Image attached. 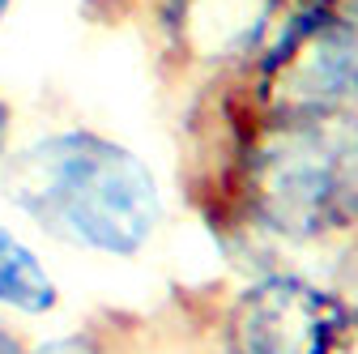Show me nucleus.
I'll list each match as a JSON object with an SVG mask.
<instances>
[{
  "label": "nucleus",
  "mask_w": 358,
  "mask_h": 354,
  "mask_svg": "<svg viewBox=\"0 0 358 354\" xmlns=\"http://www.w3.org/2000/svg\"><path fill=\"white\" fill-rule=\"evenodd\" d=\"M201 213L222 231L290 248L354 239L358 111L260 115L248 103L227 175Z\"/></svg>",
  "instance_id": "nucleus-1"
},
{
  "label": "nucleus",
  "mask_w": 358,
  "mask_h": 354,
  "mask_svg": "<svg viewBox=\"0 0 358 354\" xmlns=\"http://www.w3.org/2000/svg\"><path fill=\"white\" fill-rule=\"evenodd\" d=\"M0 192L48 239L111 260L141 256L166 213L150 162L94 128H60L5 154Z\"/></svg>",
  "instance_id": "nucleus-2"
},
{
  "label": "nucleus",
  "mask_w": 358,
  "mask_h": 354,
  "mask_svg": "<svg viewBox=\"0 0 358 354\" xmlns=\"http://www.w3.org/2000/svg\"><path fill=\"white\" fill-rule=\"evenodd\" d=\"M239 85L260 115L358 111V0H290Z\"/></svg>",
  "instance_id": "nucleus-3"
},
{
  "label": "nucleus",
  "mask_w": 358,
  "mask_h": 354,
  "mask_svg": "<svg viewBox=\"0 0 358 354\" xmlns=\"http://www.w3.org/2000/svg\"><path fill=\"white\" fill-rule=\"evenodd\" d=\"M286 5L290 0H150L145 13L162 69L205 85L243 73L278 30Z\"/></svg>",
  "instance_id": "nucleus-4"
},
{
  "label": "nucleus",
  "mask_w": 358,
  "mask_h": 354,
  "mask_svg": "<svg viewBox=\"0 0 358 354\" xmlns=\"http://www.w3.org/2000/svg\"><path fill=\"white\" fill-rule=\"evenodd\" d=\"M341 299L299 274H264L243 286L222 320L227 354H316Z\"/></svg>",
  "instance_id": "nucleus-5"
},
{
  "label": "nucleus",
  "mask_w": 358,
  "mask_h": 354,
  "mask_svg": "<svg viewBox=\"0 0 358 354\" xmlns=\"http://www.w3.org/2000/svg\"><path fill=\"white\" fill-rule=\"evenodd\" d=\"M56 303L60 286L38 260V252L9 227H0V307L22 316H48L56 312Z\"/></svg>",
  "instance_id": "nucleus-6"
},
{
  "label": "nucleus",
  "mask_w": 358,
  "mask_h": 354,
  "mask_svg": "<svg viewBox=\"0 0 358 354\" xmlns=\"http://www.w3.org/2000/svg\"><path fill=\"white\" fill-rule=\"evenodd\" d=\"M316 354H358V307L341 303L333 325L324 329V341Z\"/></svg>",
  "instance_id": "nucleus-7"
},
{
  "label": "nucleus",
  "mask_w": 358,
  "mask_h": 354,
  "mask_svg": "<svg viewBox=\"0 0 358 354\" xmlns=\"http://www.w3.org/2000/svg\"><path fill=\"white\" fill-rule=\"evenodd\" d=\"M81 5H85L90 17H99V22H128V17L145 13L150 0H81Z\"/></svg>",
  "instance_id": "nucleus-8"
},
{
  "label": "nucleus",
  "mask_w": 358,
  "mask_h": 354,
  "mask_svg": "<svg viewBox=\"0 0 358 354\" xmlns=\"http://www.w3.org/2000/svg\"><path fill=\"white\" fill-rule=\"evenodd\" d=\"M26 354H103L90 337H56V341H43L38 350H26Z\"/></svg>",
  "instance_id": "nucleus-9"
},
{
  "label": "nucleus",
  "mask_w": 358,
  "mask_h": 354,
  "mask_svg": "<svg viewBox=\"0 0 358 354\" xmlns=\"http://www.w3.org/2000/svg\"><path fill=\"white\" fill-rule=\"evenodd\" d=\"M9 137H13V103L0 94V158L9 154Z\"/></svg>",
  "instance_id": "nucleus-10"
},
{
  "label": "nucleus",
  "mask_w": 358,
  "mask_h": 354,
  "mask_svg": "<svg viewBox=\"0 0 358 354\" xmlns=\"http://www.w3.org/2000/svg\"><path fill=\"white\" fill-rule=\"evenodd\" d=\"M0 354H26V346H22V337L9 329V325H0Z\"/></svg>",
  "instance_id": "nucleus-11"
},
{
  "label": "nucleus",
  "mask_w": 358,
  "mask_h": 354,
  "mask_svg": "<svg viewBox=\"0 0 358 354\" xmlns=\"http://www.w3.org/2000/svg\"><path fill=\"white\" fill-rule=\"evenodd\" d=\"M13 13V0H0V26H5V17Z\"/></svg>",
  "instance_id": "nucleus-12"
}]
</instances>
